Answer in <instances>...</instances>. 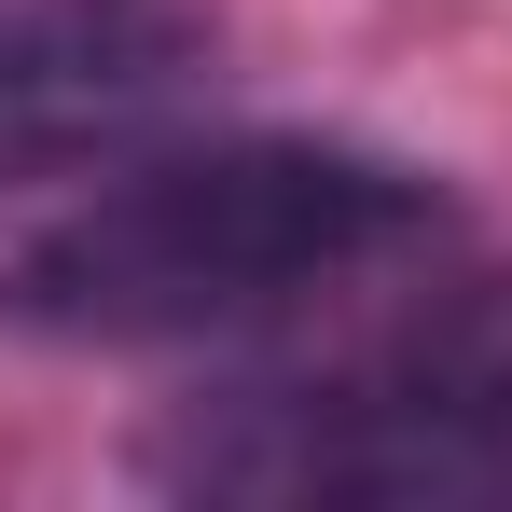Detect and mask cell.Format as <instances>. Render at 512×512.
<instances>
[{
    "label": "cell",
    "mask_w": 512,
    "mask_h": 512,
    "mask_svg": "<svg viewBox=\"0 0 512 512\" xmlns=\"http://www.w3.org/2000/svg\"><path fill=\"white\" fill-rule=\"evenodd\" d=\"M208 84L222 28L194 0H0V208L153 153Z\"/></svg>",
    "instance_id": "cell-3"
},
{
    "label": "cell",
    "mask_w": 512,
    "mask_h": 512,
    "mask_svg": "<svg viewBox=\"0 0 512 512\" xmlns=\"http://www.w3.org/2000/svg\"><path fill=\"white\" fill-rule=\"evenodd\" d=\"M443 236V180L360 139H153L0 263V319L56 346H180L333 305Z\"/></svg>",
    "instance_id": "cell-1"
},
{
    "label": "cell",
    "mask_w": 512,
    "mask_h": 512,
    "mask_svg": "<svg viewBox=\"0 0 512 512\" xmlns=\"http://www.w3.org/2000/svg\"><path fill=\"white\" fill-rule=\"evenodd\" d=\"M167 499H471L512 485V263L416 291L388 333L194 388L139 429Z\"/></svg>",
    "instance_id": "cell-2"
}]
</instances>
